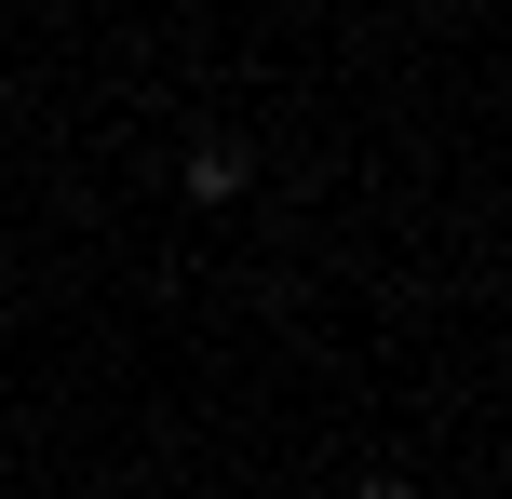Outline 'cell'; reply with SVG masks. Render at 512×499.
Listing matches in <instances>:
<instances>
[{
  "label": "cell",
  "mask_w": 512,
  "mask_h": 499,
  "mask_svg": "<svg viewBox=\"0 0 512 499\" xmlns=\"http://www.w3.org/2000/svg\"><path fill=\"white\" fill-rule=\"evenodd\" d=\"M364 499H418V486H364Z\"/></svg>",
  "instance_id": "6da1fadb"
}]
</instances>
